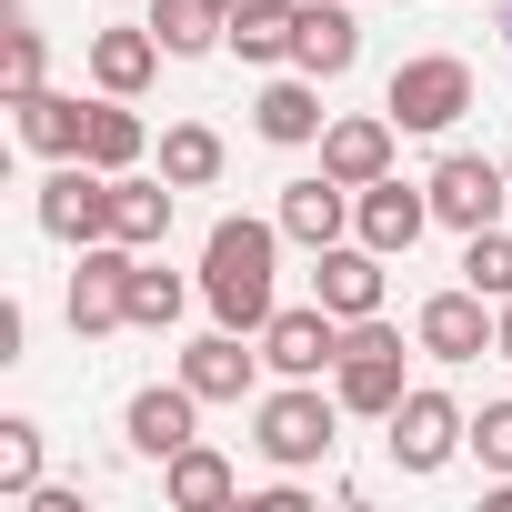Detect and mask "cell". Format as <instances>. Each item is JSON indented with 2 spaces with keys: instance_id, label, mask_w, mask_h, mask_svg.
I'll list each match as a JSON object with an SVG mask.
<instances>
[{
  "instance_id": "9c48e42d",
  "label": "cell",
  "mask_w": 512,
  "mask_h": 512,
  "mask_svg": "<svg viewBox=\"0 0 512 512\" xmlns=\"http://www.w3.org/2000/svg\"><path fill=\"white\" fill-rule=\"evenodd\" d=\"M422 191H432V221H442V231H482V221H502V191H512V181H502V161H482V151H442Z\"/></svg>"
},
{
  "instance_id": "7402d4cb",
  "label": "cell",
  "mask_w": 512,
  "mask_h": 512,
  "mask_svg": "<svg viewBox=\"0 0 512 512\" xmlns=\"http://www.w3.org/2000/svg\"><path fill=\"white\" fill-rule=\"evenodd\" d=\"M151 171H161L171 191H211V181L231 171V141H221L211 121H171V131L151 141Z\"/></svg>"
},
{
  "instance_id": "6da1fadb",
  "label": "cell",
  "mask_w": 512,
  "mask_h": 512,
  "mask_svg": "<svg viewBox=\"0 0 512 512\" xmlns=\"http://www.w3.org/2000/svg\"><path fill=\"white\" fill-rule=\"evenodd\" d=\"M272 272H282V221L221 211V221H211V241H201V302H211V322H231V332L262 342V322L282 312Z\"/></svg>"
},
{
  "instance_id": "8fae6325",
  "label": "cell",
  "mask_w": 512,
  "mask_h": 512,
  "mask_svg": "<svg viewBox=\"0 0 512 512\" xmlns=\"http://www.w3.org/2000/svg\"><path fill=\"white\" fill-rule=\"evenodd\" d=\"M412 352H432V362H482V352H492V302H482L472 282L432 292V302L412 312Z\"/></svg>"
},
{
  "instance_id": "cb8c5ba5",
  "label": "cell",
  "mask_w": 512,
  "mask_h": 512,
  "mask_svg": "<svg viewBox=\"0 0 512 512\" xmlns=\"http://www.w3.org/2000/svg\"><path fill=\"white\" fill-rule=\"evenodd\" d=\"M191 292H201V282H181L161 251H131V332H171V322L191 312Z\"/></svg>"
},
{
  "instance_id": "44dd1931",
  "label": "cell",
  "mask_w": 512,
  "mask_h": 512,
  "mask_svg": "<svg viewBox=\"0 0 512 512\" xmlns=\"http://www.w3.org/2000/svg\"><path fill=\"white\" fill-rule=\"evenodd\" d=\"M352 61H362V21H352V0H302L292 71H312V81H342Z\"/></svg>"
},
{
  "instance_id": "5b68a950",
  "label": "cell",
  "mask_w": 512,
  "mask_h": 512,
  "mask_svg": "<svg viewBox=\"0 0 512 512\" xmlns=\"http://www.w3.org/2000/svg\"><path fill=\"white\" fill-rule=\"evenodd\" d=\"M332 392H342V412H362V422H392V402L412 392V382H402V332H392L382 312H372V322H342Z\"/></svg>"
},
{
  "instance_id": "e0dca14e",
  "label": "cell",
  "mask_w": 512,
  "mask_h": 512,
  "mask_svg": "<svg viewBox=\"0 0 512 512\" xmlns=\"http://www.w3.org/2000/svg\"><path fill=\"white\" fill-rule=\"evenodd\" d=\"M251 332H231V322H211L191 352H181V382L201 392V402H251V382H262V352H241Z\"/></svg>"
},
{
  "instance_id": "d6986e66",
  "label": "cell",
  "mask_w": 512,
  "mask_h": 512,
  "mask_svg": "<svg viewBox=\"0 0 512 512\" xmlns=\"http://www.w3.org/2000/svg\"><path fill=\"white\" fill-rule=\"evenodd\" d=\"M392 141H402V121H392V111H352V121H332V131H322V171L362 191V181H382V171H392Z\"/></svg>"
},
{
  "instance_id": "2e32d148",
  "label": "cell",
  "mask_w": 512,
  "mask_h": 512,
  "mask_svg": "<svg viewBox=\"0 0 512 512\" xmlns=\"http://www.w3.org/2000/svg\"><path fill=\"white\" fill-rule=\"evenodd\" d=\"M191 422H201V392H191V382H151V392H131V412H121V432H131L141 462H171L181 442H201Z\"/></svg>"
},
{
  "instance_id": "4dcf8cb0",
  "label": "cell",
  "mask_w": 512,
  "mask_h": 512,
  "mask_svg": "<svg viewBox=\"0 0 512 512\" xmlns=\"http://www.w3.org/2000/svg\"><path fill=\"white\" fill-rule=\"evenodd\" d=\"M0 91H11V101H31V91H41V31H31V21H11V51H0Z\"/></svg>"
},
{
  "instance_id": "484cf974",
  "label": "cell",
  "mask_w": 512,
  "mask_h": 512,
  "mask_svg": "<svg viewBox=\"0 0 512 512\" xmlns=\"http://www.w3.org/2000/svg\"><path fill=\"white\" fill-rule=\"evenodd\" d=\"M81 161H101V171H141L151 161V121L131 111V101H91V141H81Z\"/></svg>"
},
{
  "instance_id": "3957f363",
  "label": "cell",
  "mask_w": 512,
  "mask_h": 512,
  "mask_svg": "<svg viewBox=\"0 0 512 512\" xmlns=\"http://www.w3.org/2000/svg\"><path fill=\"white\" fill-rule=\"evenodd\" d=\"M472 101H482V71H472L462 51H412V61L382 81V111H392L402 131H452Z\"/></svg>"
},
{
  "instance_id": "7a4b0ae2",
  "label": "cell",
  "mask_w": 512,
  "mask_h": 512,
  "mask_svg": "<svg viewBox=\"0 0 512 512\" xmlns=\"http://www.w3.org/2000/svg\"><path fill=\"white\" fill-rule=\"evenodd\" d=\"M251 442H262L272 472H322L332 442H342V392H322V382L262 392V402H251Z\"/></svg>"
},
{
  "instance_id": "1f68e13d",
  "label": "cell",
  "mask_w": 512,
  "mask_h": 512,
  "mask_svg": "<svg viewBox=\"0 0 512 512\" xmlns=\"http://www.w3.org/2000/svg\"><path fill=\"white\" fill-rule=\"evenodd\" d=\"M241 512H312V502H302V482H292V472H282V482H272V492H251V502H241Z\"/></svg>"
},
{
  "instance_id": "603a6c76",
  "label": "cell",
  "mask_w": 512,
  "mask_h": 512,
  "mask_svg": "<svg viewBox=\"0 0 512 512\" xmlns=\"http://www.w3.org/2000/svg\"><path fill=\"white\" fill-rule=\"evenodd\" d=\"M151 31L171 61H201V51H231V11L221 0H151Z\"/></svg>"
},
{
  "instance_id": "ffe728a7",
  "label": "cell",
  "mask_w": 512,
  "mask_h": 512,
  "mask_svg": "<svg viewBox=\"0 0 512 512\" xmlns=\"http://www.w3.org/2000/svg\"><path fill=\"white\" fill-rule=\"evenodd\" d=\"M161 502H171V512H231V502H241V472H231V452H211V442H181V452L161 462Z\"/></svg>"
},
{
  "instance_id": "4316f807",
  "label": "cell",
  "mask_w": 512,
  "mask_h": 512,
  "mask_svg": "<svg viewBox=\"0 0 512 512\" xmlns=\"http://www.w3.org/2000/svg\"><path fill=\"white\" fill-rule=\"evenodd\" d=\"M111 241H131V251H161V241H171V181H161V171H121V221H111Z\"/></svg>"
},
{
  "instance_id": "f546056e",
  "label": "cell",
  "mask_w": 512,
  "mask_h": 512,
  "mask_svg": "<svg viewBox=\"0 0 512 512\" xmlns=\"http://www.w3.org/2000/svg\"><path fill=\"white\" fill-rule=\"evenodd\" d=\"M462 452H472V462H482L492 482H512V402H482V412H472V442H462Z\"/></svg>"
},
{
  "instance_id": "8992f818",
  "label": "cell",
  "mask_w": 512,
  "mask_h": 512,
  "mask_svg": "<svg viewBox=\"0 0 512 512\" xmlns=\"http://www.w3.org/2000/svg\"><path fill=\"white\" fill-rule=\"evenodd\" d=\"M382 442H392V472H442L462 442H472V412L452 402V392H432V382H412L402 402H392V422H382Z\"/></svg>"
},
{
  "instance_id": "ac0fdd59",
  "label": "cell",
  "mask_w": 512,
  "mask_h": 512,
  "mask_svg": "<svg viewBox=\"0 0 512 512\" xmlns=\"http://www.w3.org/2000/svg\"><path fill=\"white\" fill-rule=\"evenodd\" d=\"M11 131H21V151H41V161H81V141H91V101L41 81L31 101H11Z\"/></svg>"
},
{
  "instance_id": "9a60e30c",
  "label": "cell",
  "mask_w": 512,
  "mask_h": 512,
  "mask_svg": "<svg viewBox=\"0 0 512 512\" xmlns=\"http://www.w3.org/2000/svg\"><path fill=\"white\" fill-rule=\"evenodd\" d=\"M272 221H282V241H302V251H332V241L352 231V181H332V171H302V181H282Z\"/></svg>"
},
{
  "instance_id": "836d02e7",
  "label": "cell",
  "mask_w": 512,
  "mask_h": 512,
  "mask_svg": "<svg viewBox=\"0 0 512 512\" xmlns=\"http://www.w3.org/2000/svg\"><path fill=\"white\" fill-rule=\"evenodd\" d=\"M221 11H241V0H221Z\"/></svg>"
},
{
  "instance_id": "52a82bcc",
  "label": "cell",
  "mask_w": 512,
  "mask_h": 512,
  "mask_svg": "<svg viewBox=\"0 0 512 512\" xmlns=\"http://www.w3.org/2000/svg\"><path fill=\"white\" fill-rule=\"evenodd\" d=\"M262 362H272L282 382H322V372L342 362V312H322V302H282V312L262 322Z\"/></svg>"
},
{
  "instance_id": "30bf717a",
  "label": "cell",
  "mask_w": 512,
  "mask_h": 512,
  "mask_svg": "<svg viewBox=\"0 0 512 512\" xmlns=\"http://www.w3.org/2000/svg\"><path fill=\"white\" fill-rule=\"evenodd\" d=\"M382 262H392V251H372L362 231H342L332 251H312V302L342 312V322H372L382 312Z\"/></svg>"
},
{
  "instance_id": "7c38bea8",
  "label": "cell",
  "mask_w": 512,
  "mask_h": 512,
  "mask_svg": "<svg viewBox=\"0 0 512 512\" xmlns=\"http://www.w3.org/2000/svg\"><path fill=\"white\" fill-rule=\"evenodd\" d=\"M251 131H262L272 151H312V141L332 131V111H322V81H312V71H282V81H262V91H251Z\"/></svg>"
},
{
  "instance_id": "d4e9b609",
  "label": "cell",
  "mask_w": 512,
  "mask_h": 512,
  "mask_svg": "<svg viewBox=\"0 0 512 512\" xmlns=\"http://www.w3.org/2000/svg\"><path fill=\"white\" fill-rule=\"evenodd\" d=\"M292 41H302V0H241V11H231V51L241 61H292Z\"/></svg>"
},
{
  "instance_id": "ba28073f",
  "label": "cell",
  "mask_w": 512,
  "mask_h": 512,
  "mask_svg": "<svg viewBox=\"0 0 512 512\" xmlns=\"http://www.w3.org/2000/svg\"><path fill=\"white\" fill-rule=\"evenodd\" d=\"M71 332L101 342V332H131V241H91L81 272H71Z\"/></svg>"
},
{
  "instance_id": "5bb4252c",
  "label": "cell",
  "mask_w": 512,
  "mask_h": 512,
  "mask_svg": "<svg viewBox=\"0 0 512 512\" xmlns=\"http://www.w3.org/2000/svg\"><path fill=\"white\" fill-rule=\"evenodd\" d=\"M161 31L151 21H111V31H91V91H111V101H141L151 81H161Z\"/></svg>"
},
{
  "instance_id": "e575fe53",
  "label": "cell",
  "mask_w": 512,
  "mask_h": 512,
  "mask_svg": "<svg viewBox=\"0 0 512 512\" xmlns=\"http://www.w3.org/2000/svg\"><path fill=\"white\" fill-rule=\"evenodd\" d=\"M502 31H512V11H502Z\"/></svg>"
},
{
  "instance_id": "d6a6232c",
  "label": "cell",
  "mask_w": 512,
  "mask_h": 512,
  "mask_svg": "<svg viewBox=\"0 0 512 512\" xmlns=\"http://www.w3.org/2000/svg\"><path fill=\"white\" fill-rule=\"evenodd\" d=\"M492 352L512 362V302H492Z\"/></svg>"
},
{
  "instance_id": "f1b7e54d",
  "label": "cell",
  "mask_w": 512,
  "mask_h": 512,
  "mask_svg": "<svg viewBox=\"0 0 512 512\" xmlns=\"http://www.w3.org/2000/svg\"><path fill=\"white\" fill-rule=\"evenodd\" d=\"M0 492H11V502H31L41 492V422H0Z\"/></svg>"
},
{
  "instance_id": "83f0119b",
  "label": "cell",
  "mask_w": 512,
  "mask_h": 512,
  "mask_svg": "<svg viewBox=\"0 0 512 512\" xmlns=\"http://www.w3.org/2000/svg\"><path fill=\"white\" fill-rule=\"evenodd\" d=\"M462 282H472L482 302H512V231H502V221L462 231Z\"/></svg>"
},
{
  "instance_id": "4fadbf2b",
  "label": "cell",
  "mask_w": 512,
  "mask_h": 512,
  "mask_svg": "<svg viewBox=\"0 0 512 512\" xmlns=\"http://www.w3.org/2000/svg\"><path fill=\"white\" fill-rule=\"evenodd\" d=\"M352 231H362L372 251H392V262H402V251L432 231V191H412V181H392V171H382V181H362V191H352Z\"/></svg>"
},
{
  "instance_id": "277c9868",
  "label": "cell",
  "mask_w": 512,
  "mask_h": 512,
  "mask_svg": "<svg viewBox=\"0 0 512 512\" xmlns=\"http://www.w3.org/2000/svg\"><path fill=\"white\" fill-rule=\"evenodd\" d=\"M31 221H41L51 241H71V251L111 241V221H121V171H101V161H51V181H41Z\"/></svg>"
}]
</instances>
